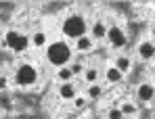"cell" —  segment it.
I'll use <instances>...</instances> for the list:
<instances>
[{
    "label": "cell",
    "instance_id": "1",
    "mask_svg": "<svg viewBox=\"0 0 155 119\" xmlns=\"http://www.w3.org/2000/svg\"><path fill=\"white\" fill-rule=\"evenodd\" d=\"M71 56H74V48L69 46L67 40L48 42V46H46V63L52 65L54 69L67 67V65L71 63Z\"/></svg>",
    "mask_w": 155,
    "mask_h": 119
},
{
    "label": "cell",
    "instance_id": "2",
    "mask_svg": "<svg viewBox=\"0 0 155 119\" xmlns=\"http://www.w3.org/2000/svg\"><path fill=\"white\" fill-rule=\"evenodd\" d=\"M61 31H63V36H65L67 40H74V42H76L82 36L88 34V21H86V17L80 15V13H69V15L61 21Z\"/></svg>",
    "mask_w": 155,
    "mask_h": 119
},
{
    "label": "cell",
    "instance_id": "3",
    "mask_svg": "<svg viewBox=\"0 0 155 119\" xmlns=\"http://www.w3.org/2000/svg\"><path fill=\"white\" fill-rule=\"evenodd\" d=\"M2 46L11 48L15 54H21V52H25L27 48L31 46V42H29V36H27V34H21V31H17V29H8V31L4 34Z\"/></svg>",
    "mask_w": 155,
    "mask_h": 119
},
{
    "label": "cell",
    "instance_id": "4",
    "mask_svg": "<svg viewBox=\"0 0 155 119\" xmlns=\"http://www.w3.org/2000/svg\"><path fill=\"white\" fill-rule=\"evenodd\" d=\"M38 69H36V65H31V63H21L19 67H17V71H15V84L19 86V88H31L36 82H38Z\"/></svg>",
    "mask_w": 155,
    "mask_h": 119
},
{
    "label": "cell",
    "instance_id": "5",
    "mask_svg": "<svg viewBox=\"0 0 155 119\" xmlns=\"http://www.w3.org/2000/svg\"><path fill=\"white\" fill-rule=\"evenodd\" d=\"M105 40L109 42V46L115 48V50H122V48L128 46V36H126V31H124L120 25H109Z\"/></svg>",
    "mask_w": 155,
    "mask_h": 119
},
{
    "label": "cell",
    "instance_id": "6",
    "mask_svg": "<svg viewBox=\"0 0 155 119\" xmlns=\"http://www.w3.org/2000/svg\"><path fill=\"white\" fill-rule=\"evenodd\" d=\"M136 98H138L140 102L149 105V102L155 98V86L151 84V82H143V84H138V88H136Z\"/></svg>",
    "mask_w": 155,
    "mask_h": 119
},
{
    "label": "cell",
    "instance_id": "7",
    "mask_svg": "<svg viewBox=\"0 0 155 119\" xmlns=\"http://www.w3.org/2000/svg\"><path fill=\"white\" fill-rule=\"evenodd\" d=\"M136 54H138L140 61H151L155 56V42L153 40H143L136 46Z\"/></svg>",
    "mask_w": 155,
    "mask_h": 119
},
{
    "label": "cell",
    "instance_id": "8",
    "mask_svg": "<svg viewBox=\"0 0 155 119\" xmlns=\"http://www.w3.org/2000/svg\"><path fill=\"white\" fill-rule=\"evenodd\" d=\"M107 27H109V25L105 23L103 19H97L94 23L88 27V36H90L94 42H97V40H105V38H107Z\"/></svg>",
    "mask_w": 155,
    "mask_h": 119
},
{
    "label": "cell",
    "instance_id": "9",
    "mask_svg": "<svg viewBox=\"0 0 155 119\" xmlns=\"http://www.w3.org/2000/svg\"><path fill=\"white\" fill-rule=\"evenodd\" d=\"M57 96L61 98V100H74L78 96V88L74 82H67V84H59V88H57Z\"/></svg>",
    "mask_w": 155,
    "mask_h": 119
},
{
    "label": "cell",
    "instance_id": "10",
    "mask_svg": "<svg viewBox=\"0 0 155 119\" xmlns=\"http://www.w3.org/2000/svg\"><path fill=\"white\" fill-rule=\"evenodd\" d=\"M105 82L109 84V86H115V84H122V79H124V73L120 71L115 65H109L107 69H105Z\"/></svg>",
    "mask_w": 155,
    "mask_h": 119
},
{
    "label": "cell",
    "instance_id": "11",
    "mask_svg": "<svg viewBox=\"0 0 155 119\" xmlns=\"http://www.w3.org/2000/svg\"><path fill=\"white\" fill-rule=\"evenodd\" d=\"M29 42H31V48L42 50V48L48 46V36H46V31H34L29 36Z\"/></svg>",
    "mask_w": 155,
    "mask_h": 119
},
{
    "label": "cell",
    "instance_id": "12",
    "mask_svg": "<svg viewBox=\"0 0 155 119\" xmlns=\"http://www.w3.org/2000/svg\"><path fill=\"white\" fill-rule=\"evenodd\" d=\"M74 48H76L78 52H90L92 48H94V40L86 34V36H82L80 40H76V44H74Z\"/></svg>",
    "mask_w": 155,
    "mask_h": 119
},
{
    "label": "cell",
    "instance_id": "13",
    "mask_svg": "<svg viewBox=\"0 0 155 119\" xmlns=\"http://www.w3.org/2000/svg\"><path fill=\"white\" fill-rule=\"evenodd\" d=\"M82 77H84V82L88 84V86H92V84H99V77H101V71L92 65V67H86L84 73H82Z\"/></svg>",
    "mask_w": 155,
    "mask_h": 119
},
{
    "label": "cell",
    "instance_id": "14",
    "mask_svg": "<svg viewBox=\"0 0 155 119\" xmlns=\"http://www.w3.org/2000/svg\"><path fill=\"white\" fill-rule=\"evenodd\" d=\"M113 65H115L120 71L124 73V75L132 71V59H130V56H126V54H120V56H115V63H113Z\"/></svg>",
    "mask_w": 155,
    "mask_h": 119
},
{
    "label": "cell",
    "instance_id": "15",
    "mask_svg": "<svg viewBox=\"0 0 155 119\" xmlns=\"http://www.w3.org/2000/svg\"><path fill=\"white\" fill-rule=\"evenodd\" d=\"M54 79H57L59 84L74 82V73H71V69H69V65H67V67H61V69H57V71H54Z\"/></svg>",
    "mask_w": 155,
    "mask_h": 119
},
{
    "label": "cell",
    "instance_id": "16",
    "mask_svg": "<svg viewBox=\"0 0 155 119\" xmlns=\"http://www.w3.org/2000/svg\"><path fill=\"white\" fill-rule=\"evenodd\" d=\"M84 96H86L88 100H99V98L103 96V86H101V84H92V86H88Z\"/></svg>",
    "mask_w": 155,
    "mask_h": 119
},
{
    "label": "cell",
    "instance_id": "17",
    "mask_svg": "<svg viewBox=\"0 0 155 119\" xmlns=\"http://www.w3.org/2000/svg\"><path fill=\"white\" fill-rule=\"evenodd\" d=\"M120 111H122V115H124V117H136V113H138L136 105H134V102H130V100H124V102L120 105Z\"/></svg>",
    "mask_w": 155,
    "mask_h": 119
},
{
    "label": "cell",
    "instance_id": "18",
    "mask_svg": "<svg viewBox=\"0 0 155 119\" xmlns=\"http://www.w3.org/2000/svg\"><path fill=\"white\" fill-rule=\"evenodd\" d=\"M69 69H71L74 77H76V75H82L86 67H84V63H82V61H71V63H69Z\"/></svg>",
    "mask_w": 155,
    "mask_h": 119
},
{
    "label": "cell",
    "instance_id": "19",
    "mask_svg": "<svg viewBox=\"0 0 155 119\" xmlns=\"http://www.w3.org/2000/svg\"><path fill=\"white\" fill-rule=\"evenodd\" d=\"M107 119H124L122 111H120V107H111V109L107 111Z\"/></svg>",
    "mask_w": 155,
    "mask_h": 119
},
{
    "label": "cell",
    "instance_id": "20",
    "mask_svg": "<svg viewBox=\"0 0 155 119\" xmlns=\"http://www.w3.org/2000/svg\"><path fill=\"white\" fill-rule=\"evenodd\" d=\"M86 100H88L86 96H76V98H74L71 102H74V107H76V109H82V107L86 105Z\"/></svg>",
    "mask_w": 155,
    "mask_h": 119
},
{
    "label": "cell",
    "instance_id": "21",
    "mask_svg": "<svg viewBox=\"0 0 155 119\" xmlns=\"http://www.w3.org/2000/svg\"><path fill=\"white\" fill-rule=\"evenodd\" d=\"M6 86H8V79H6L4 75H0V92H2V90H6Z\"/></svg>",
    "mask_w": 155,
    "mask_h": 119
},
{
    "label": "cell",
    "instance_id": "22",
    "mask_svg": "<svg viewBox=\"0 0 155 119\" xmlns=\"http://www.w3.org/2000/svg\"><path fill=\"white\" fill-rule=\"evenodd\" d=\"M151 119H155V111H153V115H151Z\"/></svg>",
    "mask_w": 155,
    "mask_h": 119
}]
</instances>
